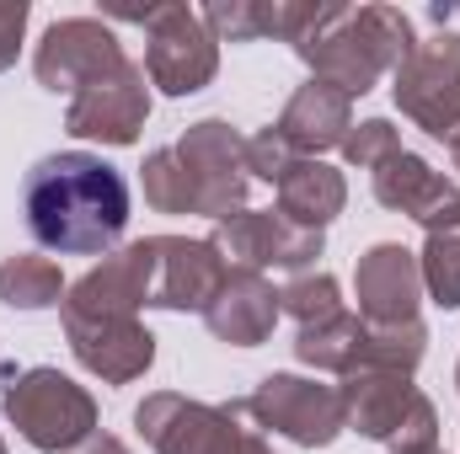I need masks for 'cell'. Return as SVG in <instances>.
I'll list each match as a JSON object with an SVG mask.
<instances>
[{
	"mask_svg": "<svg viewBox=\"0 0 460 454\" xmlns=\"http://www.w3.org/2000/svg\"><path fill=\"white\" fill-rule=\"evenodd\" d=\"M22 214L43 251L108 257L128 225V182L92 150H54L22 182Z\"/></svg>",
	"mask_w": 460,
	"mask_h": 454,
	"instance_id": "6da1fadb",
	"label": "cell"
},
{
	"mask_svg": "<svg viewBox=\"0 0 460 454\" xmlns=\"http://www.w3.org/2000/svg\"><path fill=\"white\" fill-rule=\"evenodd\" d=\"M284 43L311 65V81H327L343 97H364L418 48V32L396 5L284 0Z\"/></svg>",
	"mask_w": 460,
	"mask_h": 454,
	"instance_id": "7a4b0ae2",
	"label": "cell"
},
{
	"mask_svg": "<svg viewBox=\"0 0 460 454\" xmlns=\"http://www.w3.org/2000/svg\"><path fill=\"white\" fill-rule=\"evenodd\" d=\"M0 412L38 454H75L97 433V396L49 363L5 369L0 374Z\"/></svg>",
	"mask_w": 460,
	"mask_h": 454,
	"instance_id": "3957f363",
	"label": "cell"
},
{
	"mask_svg": "<svg viewBox=\"0 0 460 454\" xmlns=\"http://www.w3.org/2000/svg\"><path fill=\"white\" fill-rule=\"evenodd\" d=\"M348 428L391 454H429L439 450V412L412 385V374L396 369H358L338 385Z\"/></svg>",
	"mask_w": 460,
	"mask_h": 454,
	"instance_id": "277c9868",
	"label": "cell"
},
{
	"mask_svg": "<svg viewBox=\"0 0 460 454\" xmlns=\"http://www.w3.org/2000/svg\"><path fill=\"white\" fill-rule=\"evenodd\" d=\"M241 417V401L209 406L177 390H155L134 406V428L155 454H273V444Z\"/></svg>",
	"mask_w": 460,
	"mask_h": 454,
	"instance_id": "5b68a950",
	"label": "cell"
},
{
	"mask_svg": "<svg viewBox=\"0 0 460 454\" xmlns=\"http://www.w3.org/2000/svg\"><path fill=\"white\" fill-rule=\"evenodd\" d=\"M145 27V75L166 97H193L220 75V43L204 16L182 0H161L150 11H123Z\"/></svg>",
	"mask_w": 460,
	"mask_h": 454,
	"instance_id": "8992f818",
	"label": "cell"
},
{
	"mask_svg": "<svg viewBox=\"0 0 460 454\" xmlns=\"http://www.w3.org/2000/svg\"><path fill=\"white\" fill-rule=\"evenodd\" d=\"M241 412L257 428H268V433H279L300 450H327V444H338V433H348L338 385H322V380H305V374L257 380V390L241 401Z\"/></svg>",
	"mask_w": 460,
	"mask_h": 454,
	"instance_id": "52a82bcc",
	"label": "cell"
},
{
	"mask_svg": "<svg viewBox=\"0 0 460 454\" xmlns=\"http://www.w3.org/2000/svg\"><path fill=\"white\" fill-rule=\"evenodd\" d=\"M391 97L429 139L460 134V32L418 38V48L391 70Z\"/></svg>",
	"mask_w": 460,
	"mask_h": 454,
	"instance_id": "ba28073f",
	"label": "cell"
},
{
	"mask_svg": "<svg viewBox=\"0 0 460 454\" xmlns=\"http://www.w3.org/2000/svg\"><path fill=\"white\" fill-rule=\"evenodd\" d=\"M209 246L226 257V267H246V273H311L316 257L327 251V235L305 225H289L279 209H241L209 230Z\"/></svg>",
	"mask_w": 460,
	"mask_h": 454,
	"instance_id": "9c48e42d",
	"label": "cell"
},
{
	"mask_svg": "<svg viewBox=\"0 0 460 454\" xmlns=\"http://www.w3.org/2000/svg\"><path fill=\"white\" fill-rule=\"evenodd\" d=\"M177 155L182 166L193 171V188H199V214L204 220H230L246 209V134L226 123V118H199L182 128L177 139Z\"/></svg>",
	"mask_w": 460,
	"mask_h": 454,
	"instance_id": "30bf717a",
	"label": "cell"
},
{
	"mask_svg": "<svg viewBox=\"0 0 460 454\" xmlns=\"http://www.w3.org/2000/svg\"><path fill=\"white\" fill-rule=\"evenodd\" d=\"M123 65H128V54H123L118 32L102 16H65V22H54V27L43 32L38 54H32V75H38V86L54 92V97H59V92L75 97V92H86L92 81L113 75Z\"/></svg>",
	"mask_w": 460,
	"mask_h": 454,
	"instance_id": "8fae6325",
	"label": "cell"
},
{
	"mask_svg": "<svg viewBox=\"0 0 460 454\" xmlns=\"http://www.w3.org/2000/svg\"><path fill=\"white\" fill-rule=\"evenodd\" d=\"M150 75H145V65H123L113 75H102V81H92L86 92H75L70 97V108H65V128L75 134V139H97V144H134L139 139V128H145V118H150V86H145Z\"/></svg>",
	"mask_w": 460,
	"mask_h": 454,
	"instance_id": "7c38bea8",
	"label": "cell"
},
{
	"mask_svg": "<svg viewBox=\"0 0 460 454\" xmlns=\"http://www.w3.org/2000/svg\"><path fill=\"white\" fill-rule=\"evenodd\" d=\"M65 342L75 353V363L86 374H97L102 385H134L139 374H150L155 363V337L139 327V316H75L59 310Z\"/></svg>",
	"mask_w": 460,
	"mask_h": 454,
	"instance_id": "4fadbf2b",
	"label": "cell"
},
{
	"mask_svg": "<svg viewBox=\"0 0 460 454\" xmlns=\"http://www.w3.org/2000/svg\"><path fill=\"white\" fill-rule=\"evenodd\" d=\"M155 262H150V310H209L215 294L226 289L230 267L209 240L188 235H150Z\"/></svg>",
	"mask_w": 460,
	"mask_h": 454,
	"instance_id": "5bb4252c",
	"label": "cell"
},
{
	"mask_svg": "<svg viewBox=\"0 0 460 454\" xmlns=\"http://www.w3.org/2000/svg\"><path fill=\"white\" fill-rule=\"evenodd\" d=\"M353 300H358V316L369 327L418 321V300H423L418 251H407L402 240H375L353 267Z\"/></svg>",
	"mask_w": 460,
	"mask_h": 454,
	"instance_id": "9a60e30c",
	"label": "cell"
},
{
	"mask_svg": "<svg viewBox=\"0 0 460 454\" xmlns=\"http://www.w3.org/2000/svg\"><path fill=\"white\" fill-rule=\"evenodd\" d=\"M150 262H155L150 235L118 246L65 289L59 310H75V316H139V310H150Z\"/></svg>",
	"mask_w": 460,
	"mask_h": 454,
	"instance_id": "2e32d148",
	"label": "cell"
},
{
	"mask_svg": "<svg viewBox=\"0 0 460 454\" xmlns=\"http://www.w3.org/2000/svg\"><path fill=\"white\" fill-rule=\"evenodd\" d=\"M375 204L391 209V214L418 220L423 230L460 225V188L445 171H434L423 155H412V150H396L375 171Z\"/></svg>",
	"mask_w": 460,
	"mask_h": 454,
	"instance_id": "e0dca14e",
	"label": "cell"
},
{
	"mask_svg": "<svg viewBox=\"0 0 460 454\" xmlns=\"http://www.w3.org/2000/svg\"><path fill=\"white\" fill-rule=\"evenodd\" d=\"M279 289L262 278V273H246V267H230L226 289L215 294V305L204 310V327L230 347H262L279 327Z\"/></svg>",
	"mask_w": 460,
	"mask_h": 454,
	"instance_id": "ac0fdd59",
	"label": "cell"
},
{
	"mask_svg": "<svg viewBox=\"0 0 460 454\" xmlns=\"http://www.w3.org/2000/svg\"><path fill=\"white\" fill-rule=\"evenodd\" d=\"M305 161H322V150H343L348 128H353V97H343L327 81H305L295 86V97L284 102V113L273 123Z\"/></svg>",
	"mask_w": 460,
	"mask_h": 454,
	"instance_id": "d6986e66",
	"label": "cell"
},
{
	"mask_svg": "<svg viewBox=\"0 0 460 454\" xmlns=\"http://www.w3.org/2000/svg\"><path fill=\"white\" fill-rule=\"evenodd\" d=\"M343 209H348V182H343V171L327 166V161H295L289 177L279 182V214L289 225H305V230L327 235V225Z\"/></svg>",
	"mask_w": 460,
	"mask_h": 454,
	"instance_id": "ffe728a7",
	"label": "cell"
},
{
	"mask_svg": "<svg viewBox=\"0 0 460 454\" xmlns=\"http://www.w3.org/2000/svg\"><path fill=\"white\" fill-rule=\"evenodd\" d=\"M295 358L305 363V369H322V374H358V363H364V316H332V321H322V327H300L295 332Z\"/></svg>",
	"mask_w": 460,
	"mask_h": 454,
	"instance_id": "44dd1931",
	"label": "cell"
},
{
	"mask_svg": "<svg viewBox=\"0 0 460 454\" xmlns=\"http://www.w3.org/2000/svg\"><path fill=\"white\" fill-rule=\"evenodd\" d=\"M65 289L70 284H65L59 262H49L38 251H16L0 262V305H11V310H49L65 300Z\"/></svg>",
	"mask_w": 460,
	"mask_h": 454,
	"instance_id": "7402d4cb",
	"label": "cell"
},
{
	"mask_svg": "<svg viewBox=\"0 0 460 454\" xmlns=\"http://www.w3.org/2000/svg\"><path fill=\"white\" fill-rule=\"evenodd\" d=\"M204 27L215 43H257V38H284V0H209Z\"/></svg>",
	"mask_w": 460,
	"mask_h": 454,
	"instance_id": "603a6c76",
	"label": "cell"
},
{
	"mask_svg": "<svg viewBox=\"0 0 460 454\" xmlns=\"http://www.w3.org/2000/svg\"><path fill=\"white\" fill-rule=\"evenodd\" d=\"M139 188H145V204L155 214H199V188H193V171L182 166L177 144H161L145 155Z\"/></svg>",
	"mask_w": 460,
	"mask_h": 454,
	"instance_id": "cb8c5ba5",
	"label": "cell"
},
{
	"mask_svg": "<svg viewBox=\"0 0 460 454\" xmlns=\"http://www.w3.org/2000/svg\"><path fill=\"white\" fill-rule=\"evenodd\" d=\"M429 353V327L423 321H396V327H369L364 321V363L358 369H396L412 374Z\"/></svg>",
	"mask_w": 460,
	"mask_h": 454,
	"instance_id": "d4e9b609",
	"label": "cell"
},
{
	"mask_svg": "<svg viewBox=\"0 0 460 454\" xmlns=\"http://www.w3.org/2000/svg\"><path fill=\"white\" fill-rule=\"evenodd\" d=\"M418 267H423V294L439 310H460V225L429 230Z\"/></svg>",
	"mask_w": 460,
	"mask_h": 454,
	"instance_id": "484cf974",
	"label": "cell"
},
{
	"mask_svg": "<svg viewBox=\"0 0 460 454\" xmlns=\"http://www.w3.org/2000/svg\"><path fill=\"white\" fill-rule=\"evenodd\" d=\"M279 310L284 316H295L300 327H322V321H332V316H343V289H338V278L332 273H295L284 289H279Z\"/></svg>",
	"mask_w": 460,
	"mask_h": 454,
	"instance_id": "4316f807",
	"label": "cell"
},
{
	"mask_svg": "<svg viewBox=\"0 0 460 454\" xmlns=\"http://www.w3.org/2000/svg\"><path fill=\"white\" fill-rule=\"evenodd\" d=\"M396 150H402V134H396L391 118H364V123L348 128V139H343L348 166H358V171H380Z\"/></svg>",
	"mask_w": 460,
	"mask_h": 454,
	"instance_id": "83f0119b",
	"label": "cell"
},
{
	"mask_svg": "<svg viewBox=\"0 0 460 454\" xmlns=\"http://www.w3.org/2000/svg\"><path fill=\"white\" fill-rule=\"evenodd\" d=\"M295 161H305L273 123L268 128H257L252 139H246V177H257V182H268V188H279L284 177H289V166Z\"/></svg>",
	"mask_w": 460,
	"mask_h": 454,
	"instance_id": "f1b7e54d",
	"label": "cell"
},
{
	"mask_svg": "<svg viewBox=\"0 0 460 454\" xmlns=\"http://www.w3.org/2000/svg\"><path fill=\"white\" fill-rule=\"evenodd\" d=\"M27 16H32V5H27V0H0V70H11V65H16L22 38H27Z\"/></svg>",
	"mask_w": 460,
	"mask_h": 454,
	"instance_id": "f546056e",
	"label": "cell"
},
{
	"mask_svg": "<svg viewBox=\"0 0 460 454\" xmlns=\"http://www.w3.org/2000/svg\"><path fill=\"white\" fill-rule=\"evenodd\" d=\"M75 454H128V444H123V439H113V433H102V428H97V433H92V439H86V444H81Z\"/></svg>",
	"mask_w": 460,
	"mask_h": 454,
	"instance_id": "4dcf8cb0",
	"label": "cell"
},
{
	"mask_svg": "<svg viewBox=\"0 0 460 454\" xmlns=\"http://www.w3.org/2000/svg\"><path fill=\"white\" fill-rule=\"evenodd\" d=\"M445 144H450V166H456V171H460V134H450Z\"/></svg>",
	"mask_w": 460,
	"mask_h": 454,
	"instance_id": "1f68e13d",
	"label": "cell"
},
{
	"mask_svg": "<svg viewBox=\"0 0 460 454\" xmlns=\"http://www.w3.org/2000/svg\"><path fill=\"white\" fill-rule=\"evenodd\" d=\"M456 390H460V363H456Z\"/></svg>",
	"mask_w": 460,
	"mask_h": 454,
	"instance_id": "d6a6232c",
	"label": "cell"
},
{
	"mask_svg": "<svg viewBox=\"0 0 460 454\" xmlns=\"http://www.w3.org/2000/svg\"><path fill=\"white\" fill-rule=\"evenodd\" d=\"M0 454H5V439H0Z\"/></svg>",
	"mask_w": 460,
	"mask_h": 454,
	"instance_id": "836d02e7",
	"label": "cell"
},
{
	"mask_svg": "<svg viewBox=\"0 0 460 454\" xmlns=\"http://www.w3.org/2000/svg\"><path fill=\"white\" fill-rule=\"evenodd\" d=\"M429 454H439V450H429Z\"/></svg>",
	"mask_w": 460,
	"mask_h": 454,
	"instance_id": "e575fe53",
	"label": "cell"
}]
</instances>
